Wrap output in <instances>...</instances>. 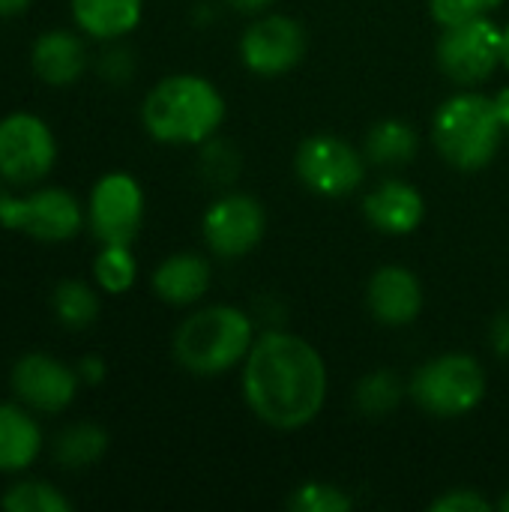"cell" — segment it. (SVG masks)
Here are the masks:
<instances>
[{
  "mask_svg": "<svg viewBox=\"0 0 509 512\" xmlns=\"http://www.w3.org/2000/svg\"><path fill=\"white\" fill-rule=\"evenodd\" d=\"M84 222V204L60 186H39L27 195H6L0 210V228L39 243H66L81 234Z\"/></svg>",
  "mask_w": 509,
  "mask_h": 512,
  "instance_id": "5b68a950",
  "label": "cell"
},
{
  "mask_svg": "<svg viewBox=\"0 0 509 512\" xmlns=\"http://www.w3.org/2000/svg\"><path fill=\"white\" fill-rule=\"evenodd\" d=\"M93 279L105 294H126L138 279V261L129 243H102L93 258Z\"/></svg>",
  "mask_w": 509,
  "mask_h": 512,
  "instance_id": "cb8c5ba5",
  "label": "cell"
},
{
  "mask_svg": "<svg viewBox=\"0 0 509 512\" xmlns=\"http://www.w3.org/2000/svg\"><path fill=\"white\" fill-rule=\"evenodd\" d=\"M414 399L435 417L474 411L486 396V375L468 354H444L414 375Z\"/></svg>",
  "mask_w": 509,
  "mask_h": 512,
  "instance_id": "52a82bcc",
  "label": "cell"
},
{
  "mask_svg": "<svg viewBox=\"0 0 509 512\" xmlns=\"http://www.w3.org/2000/svg\"><path fill=\"white\" fill-rule=\"evenodd\" d=\"M477 3L483 6V12H486V9H495V6H501V0H477Z\"/></svg>",
  "mask_w": 509,
  "mask_h": 512,
  "instance_id": "d590c367",
  "label": "cell"
},
{
  "mask_svg": "<svg viewBox=\"0 0 509 512\" xmlns=\"http://www.w3.org/2000/svg\"><path fill=\"white\" fill-rule=\"evenodd\" d=\"M144 222V189L126 171L102 174L87 198V225L99 243H129Z\"/></svg>",
  "mask_w": 509,
  "mask_h": 512,
  "instance_id": "ba28073f",
  "label": "cell"
},
{
  "mask_svg": "<svg viewBox=\"0 0 509 512\" xmlns=\"http://www.w3.org/2000/svg\"><path fill=\"white\" fill-rule=\"evenodd\" d=\"M222 117L225 102L201 75H168L141 105L144 129L162 144H198L219 129Z\"/></svg>",
  "mask_w": 509,
  "mask_h": 512,
  "instance_id": "7a4b0ae2",
  "label": "cell"
},
{
  "mask_svg": "<svg viewBox=\"0 0 509 512\" xmlns=\"http://www.w3.org/2000/svg\"><path fill=\"white\" fill-rule=\"evenodd\" d=\"M87 45L84 33L51 27L39 33L30 45V69L48 87H72L87 72Z\"/></svg>",
  "mask_w": 509,
  "mask_h": 512,
  "instance_id": "5bb4252c",
  "label": "cell"
},
{
  "mask_svg": "<svg viewBox=\"0 0 509 512\" xmlns=\"http://www.w3.org/2000/svg\"><path fill=\"white\" fill-rule=\"evenodd\" d=\"M6 195H9V192H6V189L0 186V210H3V201H6Z\"/></svg>",
  "mask_w": 509,
  "mask_h": 512,
  "instance_id": "8d00e7d4",
  "label": "cell"
},
{
  "mask_svg": "<svg viewBox=\"0 0 509 512\" xmlns=\"http://www.w3.org/2000/svg\"><path fill=\"white\" fill-rule=\"evenodd\" d=\"M297 174L318 195H348L363 183L366 162L336 135H312L297 150Z\"/></svg>",
  "mask_w": 509,
  "mask_h": 512,
  "instance_id": "8fae6325",
  "label": "cell"
},
{
  "mask_svg": "<svg viewBox=\"0 0 509 512\" xmlns=\"http://www.w3.org/2000/svg\"><path fill=\"white\" fill-rule=\"evenodd\" d=\"M33 0H0V18H18L27 12Z\"/></svg>",
  "mask_w": 509,
  "mask_h": 512,
  "instance_id": "1f68e13d",
  "label": "cell"
},
{
  "mask_svg": "<svg viewBox=\"0 0 509 512\" xmlns=\"http://www.w3.org/2000/svg\"><path fill=\"white\" fill-rule=\"evenodd\" d=\"M243 393L255 417L267 426L300 429L312 423L324 405V360L300 336L264 333L246 354Z\"/></svg>",
  "mask_w": 509,
  "mask_h": 512,
  "instance_id": "6da1fadb",
  "label": "cell"
},
{
  "mask_svg": "<svg viewBox=\"0 0 509 512\" xmlns=\"http://www.w3.org/2000/svg\"><path fill=\"white\" fill-rule=\"evenodd\" d=\"M75 369H78L81 384H87V387H96V384H102V381H105V360H102L99 354H87V357H81Z\"/></svg>",
  "mask_w": 509,
  "mask_h": 512,
  "instance_id": "f546056e",
  "label": "cell"
},
{
  "mask_svg": "<svg viewBox=\"0 0 509 512\" xmlns=\"http://www.w3.org/2000/svg\"><path fill=\"white\" fill-rule=\"evenodd\" d=\"M399 396H402L399 381H396L393 375H387V372H375V375H369V378L360 384V390H357V405H360L366 414L378 417V414L393 411L396 402H399Z\"/></svg>",
  "mask_w": 509,
  "mask_h": 512,
  "instance_id": "d4e9b609",
  "label": "cell"
},
{
  "mask_svg": "<svg viewBox=\"0 0 509 512\" xmlns=\"http://www.w3.org/2000/svg\"><path fill=\"white\" fill-rule=\"evenodd\" d=\"M306 51L303 27L288 15H267L252 24L240 42L243 63L258 75H282L300 63Z\"/></svg>",
  "mask_w": 509,
  "mask_h": 512,
  "instance_id": "4fadbf2b",
  "label": "cell"
},
{
  "mask_svg": "<svg viewBox=\"0 0 509 512\" xmlns=\"http://www.w3.org/2000/svg\"><path fill=\"white\" fill-rule=\"evenodd\" d=\"M366 219L384 234H411L426 213L423 195L402 180H387L363 201Z\"/></svg>",
  "mask_w": 509,
  "mask_h": 512,
  "instance_id": "e0dca14e",
  "label": "cell"
},
{
  "mask_svg": "<svg viewBox=\"0 0 509 512\" xmlns=\"http://www.w3.org/2000/svg\"><path fill=\"white\" fill-rule=\"evenodd\" d=\"M69 9L87 39L114 42L141 24L144 0H69Z\"/></svg>",
  "mask_w": 509,
  "mask_h": 512,
  "instance_id": "ac0fdd59",
  "label": "cell"
},
{
  "mask_svg": "<svg viewBox=\"0 0 509 512\" xmlns=\"http://www.w3.org/2000/svg\"><path fill=\"white\" fill-rule=\"evenodd\" d=\"M78 387V369L42 351L21 354L9 369L12 396L33 414H63L75 402Z\"/></svg>",
  "mask_w": 509,
  "mask_h": 512,
  "instance_id": "9c48e42d",
  "label": "cell"
},
{
  "mask_svg": "<svg viewBox=\"0 0 509 512\" xmlns=\"http://www.w3.org/2000/svg\"><path fill=\"white\" fill-rule=\"evenodd\" d=\"M57 165V138L33 111L0 117V180L12 186H36Z\"/></svg>",
  "mask_w": 509,
  "mask_h": 512,
  "instance_id": "8992f818",
  "label": "cell"
},
{
  "mask_svg": "<svg viewBox=\"0 0 509 512\" xmlns=\"http://www.w3.org/2000/svg\"><path fill=\"white\" fill-rule=\"evenodd\" d=\"M501 63L509 69V24L501 30Z\"/></svg>",
  "mask_w": 509,
  "mask_h": 512,
  "instance_id": "e575fe53",
  "label": "cell"
},
{
  "mask_svg": "<svg viewBox=\"0 0 509 512\" xmlns=\"http://www.w3.org/2000/svg\"><path fill=\"white\" fill-rule=\"evenodd\" d=\"M99 72H102V78H105V81L123 84V81L129 78V72H132L129 54H126V51H120V48L105 51V54H102V60H99Z\"/></svg>",
  "mask_w": 509,
  "mask_h": 512,
  "instance_id": "f1b7e54d",
  "label": "cell"
},
{
  "mask_svg": "<svg viewBox=\"0 0 509 512\" xmlns=\"http://www.w3.org/2000/svg\"><path fill=\"white\" fill-rule=\"evenodd\" d=\"M291 510L297 512H348L351 510V498L327 483H306L300 486V492L291 498Z\"/></svg>",
  "mask_w": 509,
  "mask_h": 512,
  "instance_id": "484cf974",
  "label": "cell"
},
{
  "mask_svg": "<svg viewBox=\"0 0 509 512\" xmlns=\"http://www.w3.org/2000/svg\"><path fill=\"white\" fill-rule=\"evenodd\" d=\"M366 153L378 165H405L417 153V132L405 120H381L366 138Z\"/></svg>",
  "mask_w": 509,
  "mask_h": 512,
  "instance_id": "603a6c76",
  "label": "cell"
},
{
  "mask_svg": "<svg viewBox=\"0 0 509 512\" xmlns=\"http://www.w3.org/2000/svg\"><path fill=\"white\" fill-rule=\"evenodd\" d=\"M267 228L264 207L249 195H228L204 213V240L219 258L252 252Z\"/></svg>",
  "mask_w": 509,
  "mask_h": 512,
  "instance_id": "7c38bea8",
  "label": "cell"
},
{
  "mask_svg": "<svg viewBox=\"0 0 509 512\" xmlns=\"http://www.w3.org/2000/svg\"><path fill=\"white\" fill-rule=\"evenodd\" d=\"M234 9H240V12H258V9H264L270 0H228Z\"/></svg>",
  "mask_w": 509,
  "mask_h": 512,
  "instance_id": "836d02e7",
  "label": "cell"
},
{
  "mask_svg": "<svg viewBox=\"0 0 509 512\" xmlns=\"http://www.w3.org/2000/svg\"><path fill=\"white\" fill-rule=\"evenodd\" d=\"M252 348V324L234 306H210L189 315L174 336V357L192 375H222Z\"/></svg>",
  "mask_w": 509,
  "mask_h": 512,
  "instance_id": "3957f363",
  "label": "cell"
},
{
  "mask_svg": "<svg viewBox=\"0 0 509 512\" xmlns=\"http://www.w3.org/2000/svg\"><path fill=\"white\" fill-rule=\"evenodd\" d=\"M51 312L63 330L81 333L96 324L99 318V297L81 279H63L51 291Z\"/></svg>",
  "mask_w": 509,
  "mask_h": 512,
  "instance_id": "44dd1931",
  "label": "cell"
},
{
  "mask_svg": "<svg viewBox=\"0 0 509 512\" xmlns=\"http://www.w3.org/2000/svg\"><path fill=\"white\" fill-rule=\"evenodd\" d=\"M108 450V432L96 423H69L51 441L54 465L63 471H87Z\"/></svg>",
  "mask_w": 509,
  "mask_h": 512,
  "instance_id": "ffe728a7",
  "label": "cell"
},
{
  "mask_svg": "<svg viewBox=\"0 0 509 512\" xmlns=\"http://www.w3.org/2000/svg\"><path fill=\"white\" fill-rule=\"evenodd\" d=\"M495 348H498V354L509 357V315L498 318V324H495Z\"/></svg>",
  "mask_w": 509,
  "mask_h": 512,
  "instance_id": "4dcf8cb0",
  "label": "cell"
},
{
  "mask_svg": "<svg viewBox=\"0 0 509 512\" xmlns=\"http://www.w3.org/2000/svg\"><path fill=\"white\" fill-rule=\"evenodd\" d=\"M501 510L509 512V495H507V498H504V501H501Z\"/></svg>",
  "mask_w": 509,
  "mask_h": 512,
  "instance_id": "74e56055",
  "label": "cell"
},
{
  "mask_svg": "<svg viewBox=\"0 0 509 512\" xmlns=\"http://www.w3.org/2000/svg\"><path fill=\"white\" fill-rule=\"evenodd\" d=\"M0 507L6 512H72V501L48 480H15L3 489Z\"/></svg>",
  "mask_w": 509,
  "mask_h": 512,
  "instance_id": "7402d4cb",
  "label": "cell"
},
{
  "mask_svg": "<svg viewBox=\"0 0 509 512\" xmlns=\"http://www.w3.org/2000/svg\"><path fill=\"white\" fill-rule=\"evenodd\" d=\"M495 105H498V114H501V120H504V129H509V87L495 96Z\"/></svg>",
  "mask_w": 509,
  "mask_h": 512,
  "instance_id": "d6a6232c",
  "label": "cell"
},
{
  "mask_svg": "<svg viewBox=\"0 0 509 512\" xmlns=\"http://www.w3.org/2000/svg\"><path fill=\"white\" fill-rule=\"evenodd\" d=\"M210 288V264L195 252H177L153 270V291L171 306H192Z\"/></svg>",
  "mask_w": 509,
  "mask_h": 512,
  "instance_id": "d6986e66",
  "label": "cell"
},
{
  "mask_svg": "<svg viewBox=\"0 0 509 512\" xmlns=\"http://www.w3.org/2000/svg\"><path fill=\"white\" fill-rule=\"evenodd\" d=\"M438 150L456 168L474 171L492 162L504 138V120L495 99L480 93H459L447 99L432 123Z\"/></svg>",
  "mask_w": 509,
  "mask_h": 512,
  "instance_id": "277c9868",
  "label": "cell"
},
{
  "mask_svg": "<svg viewBox=\"0 0 509 512\" xmlns=\"http://www.w3.org/2000/svg\"><path fill=\"white\" fill-rule=\"evenodd\" d=\"M432 510L438 512H486L489 510V504L477 495V492H471V489H462V492H450V495H444V498H438L435 504H432Z\"/></svg>",
  "mask_w": 509,
  "mask_h": 512,
  "instance_id": "83f0119b",
  "label": "cell"
},
{
  "mask_svg": "<svg viewBox=\"0 0 509 512\" xmlns=\"http://www.w3.org/2000/svg\"><path fill=\"white\" fill-rule=\"evenodd\" d=\"M369 306L390 327L411 324L423 306V288L405 267H381L369 282Z\"/></svg>",
  "mask_w": 509,
  "mask_h": 512,
  "instance_id": "2e32d148",
  "label": "cell"
},
{
  "mask_svg": "<svg viewBox=\"0 0 509 512\" xmlns=\"http://www.w3.org/2000/svg\"><path fill=\"white\" fill-rule=\"evenodd\" d=\"M438 63L456 84H477L501 63V27L483 15L447 27L438 42Z\"/></svg>",
  "mask_w": 509,
  "mask_h": 512,
  "instance_id": "30bf717a",
  "label": "cell"
},
{
  "mask_svg": "<svg viewBox=\"0 0 509 512\" xmlns=\"http://www.w3.org/2000/svg\"><path fill=\"white\" fill-rule=\"evenodd\" d=\"M45 447L42 426L30 408L15 402H0V474H24L36 465Z\"/></svg>",
  "mask_w": 509,
  "mask_h": 512,
  "instance_id": "9a60e30c",
  "label": "cell"
},
{
  "mask_svg": "<svg viewBox=\"0 0 509 512\" xmlns=\"http://www.w3.org/2000/svg\"><path fill=\"white\" fill-rule=\"evenodd\" d=\"M432 15L444 27H456L465 21H474L483 15V6L477 0H432Z\"/></svg>",
  "mask_w": 509,
  "mask_h": 512,
  "instance_id": "4316f807",
  "label": "cell"
}]
</instances>
